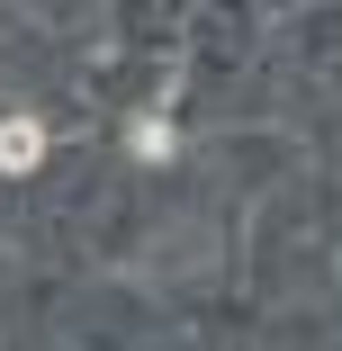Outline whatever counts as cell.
<instances>
[{"mask_svg": "<svg viewBox=\"0 0 342 351\" xmlns=\"http://www.w3.org/2000/svg\"><path fill=\"white\" fill-rule=\"evenodd\" d=\"M45 162V117H0V171H36Z\"/></svg>", "mask_w": 342, "mask_h": 351, "instance_id": "cell-1", "label": "cell"}, {"mask_svg": "<svg viewBox=\"0 0 342 351\" xmlns=\"http://www.w3.org/2000/svg\"><path fill=\"white\" fill-rule=\"evenodd\" d=\"M126 154H135V162H162V154H171V126H162V117H135V126H126Z\"/></svg>", "mask_w": 342, "mask_h": 351, "instance_id": "cell-2", "label": "cell"}]
</instances>
